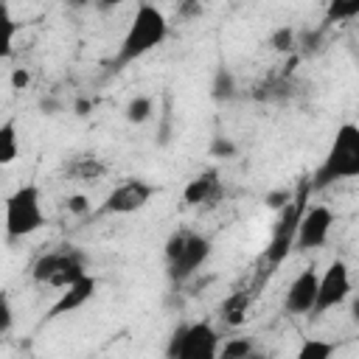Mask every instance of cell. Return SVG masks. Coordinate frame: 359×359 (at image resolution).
<instances>
[{"label": "cell", "mask_w": 359, "mask_h": 359, "mask_svg": "<svg viewBox=\"0 0 359 359\" xmlns=\"http://www.w3.org/2000/svg\"><path fill=\"white\" fill-rule=\"evenodd\" d=\"M168 39V20L165 14L151 6V3H140L135 8V17L118 45V53L112 59V70H121L132 62H137L140 56L151 53L154 48H160Z\"/></svg>", "instance_id": "obj_1"}, {"label": "cell", "mask_w": 359, "mask_h": 359, "mask_svg": "<svg viewBox=\"0 0 359 359\" xmlns=\"http://www.w3.org/2000/svg\"><path fill=\"white\" fill-rule=\"evenodd\" d=\"M359 177V126L356 123H342L337 129V137L309 180V191H325L337 180H353Z\"/></svg>", "instance_id": "obj_2"}, {"label": "cell", "mask_w": 359, "mask_h": 359, "mask_svg": "<svg viewBox=\"0 0 359 359\" xmlns=\"http://www.w3.org/2000/svg\"><path fill=\"white\" fill-rule=\"evenodd\" d=\"M306 205H309V180H303V182L297 185L292 202H289L283 210H278L280 216H278V222H275V227H272V236H269V241H266V250H264V255H261V258L269 264V272H272V266H280V264L289 258V252H292V247H294L297 224H300V216H303Z\"/></svg>", "instance_id": "obj_3"}, {"label": "cell", "mask_w": 359, "mask_h": 359, "mask_svg": "<svg viewBox=\"0 0 359 359\" xmlns=\"http://www.w3.org/2000/svg\"><path fill=\"white\" fill-rule=\"evenodd\" d=\"M45 227V210H42V194L34 182L20 185L6 196V236L11 241L34 236Z\"/></svg>", "instance_id": "obj_4"}, {"label": "cell", "mask_w": 359, "mask_h": 359, "mask_svg": "<svg viewBox=\"0 0 359 359\" xmlns=\"http://www.w3.org/2000/svg\"><path fill=\"white\" fill-rule=\"evenodd\" d=\"M87 275V255L76 247H62L53 252H45L34 261L31 266V278L42 286H53V289H67L76 280H81Z\"/></svg>", "instance_id": "obj_5"}, {"label": "cell", "mask_w": 359, "mask_h": 359, "mask_svg": "<svg viewBox=\"0 0 359 359\" xmlns=\"http://www.w3.org/2000/svg\"><path fill=\"white\" fill-rule=\"evenodd\" d=\"M219 331L199 320V323H180L165 345V359H219Z\"/></svg>", "instance_id": "obj_6"}, {"label": "cell", "mask_w": 359, "mask_h": 359, "mask_svg": "<svg viewBox=\"0 0 359 359\" xmlns=\"http://www.w3.org/2000/svg\"><path fill=\"white\" fill-rule=\"evenodd\" d=\"M351 294V269L345 261H331L328 269L320 275L317 280V297H314V306H311V317H323L328 309L334 306H342Z\"/></svg>", "instance_id": "obj_7"}, {"label": "cell", "mask_w": 359, "mask_h": 359, "mask_svg": "<svg viewBox=\"0 0 359 359\" xmlns=\"http://www.w3.org/2000/svg\"><path fill=\"white\" fill-rule=\"evenodd\" d=\"M154 194H160V188L146 182V180H123L107 194V199L101 205V213H112V216L137 213L154 199Z\"/></svg>", "instance_id": "obj_8"}, {"label": "cell", "mask_w": 359, "mask_h": 359, "mask_svg": "<svg viewBox=\"0 0 359 359\" xmlns=\"http://www.w3.org/2000/svg\"><path fill=\"white\" fill-rule=\"evenodd\" d=\"M331 224H334V210L328 205H306L303 216H300V224H297V236H294V247L292 250H317L328 241V233H331Z\"/></svg>", "instance_id": "obj_9"}, {"label": "cell", "mask_w": 359, "mask_h": 359, "mask_svg": "<svg viewBox=\"0 0 359 359\" xmlns=\"http://www.w3.org/2000/svg\"><path fill=\"white\" fill-rule=\"evenodd\" d=\"M210 250H213L210 238L191 230L188 238H185V247L180 250V255H177L174 261H168V280H174V283L188 280V278L210 258Z\"/></svg>", "instance_id": "obj_10"}, {"label": "cell", "mask_w": 359, "mask_h": 359, "mask_svg": "<svg viewBox=\"0 0 359 359\" xmlns=\"http://www.w3.org/2000/svg\"><path fill=\"white\" fill-rule=\"evenodd\" d=\"M317 269L314 266H306L292 283H289V292L283 297V309L289 314H309L311 306H314V297H317Z\"/></svg>", "instance_id": "obj_11"}, {"label": "cell", "mask_w": 359, "mask_h": 359, "mask_svg": "<svg viewBox=\"0 0 359 359\" xmlns=\"http://www.w3.org/2000/svg\"><path fill=\"white\" fill-rule=\"evenodd\" d=\"M222 194H224V188H222L219 171L216 168H205L202 174H196L194 180L185 182L182 202L191 205V208H196V205H213V202L222 199Z\"/></svg>", "instance_id": "obj_12"}, {"label": "cell", "mask_w": 359, "mask_h": 359, "mask_svg": "<svg viewBox=\"0 0 359 359\" xmlns=\"http://www.w3.org/2000/svg\"><path fill=\"white\" fill-rule=\"evenodd\" d=\"M95 289H98V280L87 272L81 280H76L73 286H67V289L59 294V300L48 309V320H56V317H62V314L79 311L84 303H90V300L95 297Z\"/></svg>", "instance_id": "obj_13"}, {"label": "cell", "mask_w": 359, "mask_h": 359, "mask_svg": "<svg viewBox=\"0 0 359 359\" xmlns=\"http://www.w3.org/2000/svg\"><path fill=\"white\" fill-rule=\"evenodd\" d=\"M65 171H67V177H73L79 182H95V180H101L107 174V165L95 154H76L65 165Z\"/></svg>", "instance_id": "obj_14"}, {"label": "cell", "mask_w": 359, "mask_h": 359, "mask_svg": "<svg viewBox=\"0 0 359 359\" xmlns=\"http://www.w3.org/2000/svg\"><path fill=\"white\" fill-rule=\"evenodd\" d=\"M250 303H252V297H250L247 292H233V294H230V297H224V300H222V306H219L222 320H224L227 325H233V328L244 325V323H247V317H250Z\"/></svg>", "instance_id": "obj_15"}, {"label": "cell", "mask_w": 359, "mask_h": 359, "mask_svg": "<svg viewBox=\"0 0 359 359\" xmlns=\"http://www.w3.org/2000/svg\"><path fill=\"white\" fill-rule=\"evenodd\" d=\"M238 87H236V76H233V70L230 67H216V73H213V81H210V95H213V101H233L238 93H236Z\"/></svg>", "instance_id": "obj_16"}, {"label": "cell", "mask_w": 359, "mask_h": 359, "mask_svg": "<svg viewBox=\"0 0 359 359\" xmlns=\"http://www.w3.org/2000/svg\"><path fill=\"white\" fill-rule=\"evenodd\" d=\"M20 154V143H17V126L14 121H3L0 123V165H11Z\"/></svg>", "instance_id": "obj_17"}, {"label": "cell", "mask_w": 359, "mask_h": 359, "mask_svg": "<svg viewBox=\"0 0 359 359\" xmlns=\"http://www.w3.org/2000/svg\"><path fill=\"white\" fill-rule=\"evenodd\" d=\"M334 353H337V342L320 339V337H309V339H303V345H300L294 359H331Z\"/></svg>", "instance_id": "obj_18"}, {"label": "cell", "mask_w": 359, "mask_h": 359, "mask_svg": "<svg viewBox=\"0 0 359 359\" xmlns=\"http://www.w3.org/2000/svg\"><path fill=\"white\" fill-rule=\"evenodd\" d=\"M14 34H17V22L11 17V8L6 3H0V59L11 56V50H14Z\"/></svg>", "instance_id": "obj_19"}, {"label": "cell", "mask_w": 359, "mask_h": 359, "mask_svg": "<svg viewBox=\"0 0 359 359\" xmlns=\"http://www.w3.org/2000/svg\"><path fill=\"white\" fill-rule=\"evenodd\" d=\"M151 112H154V98L151 95H135L123 107V118L129 123H146L151 118Z\"/></svg>", "instance_id": "obj_20"}, {"label": "cell", "mask_w": 359, "mask_h": 359, "mask_svg": "<svg viewBox=\"0 0 359 359\" xmlns=\"http://www.w3.org/2000/svg\"><path fill=\"white\" fill-rule=\"evenodd\" d=\"M269 48L278 50V53H294L297 50V31L292 25H278L272 34H269Z\"/></svg>", "instance_id": "obj_21"}, {"label": "cell", "mask_w": 359, "mask_h": 359, "mask_svg": "<svg viewBox=\"0 0 359 359\" xmlns=\"http://www.w3.org/2000/svg\"><path fill=\"white\" fill-rule=\"evenodd\" d=\"M250 351H255L252 337H230L224 345H219V359H247Z\"/></svg>", "instance_id": "obj_22"}, {"label": "cell", "mask_w": 359, "mask_h": 359, "mask_svg": "<svg viewBox=\"0 0 359 359\" xmlns=\"http://www.w3.org/2000/svg\"><path fill=\"white\" fill-rule=\"evenodd\" d=\"M356 14H359V0H351V3L331 0L328 3V11H325V22H345V20L356 17Z\"/></svg>", "instance_id": "obj_23"}, {"label": "cell", "mask_w": 359, "mask_h": 359, "mask_svg": "<svg viewBox=\"0 0 359 359\" xmlns=\"http://www.w3.org/2000/svg\"><path fill=\"white\" fill-rule=\"evenodd\" d=\"M208 151H210V157H219V160H233V157L238 154V146H236V143H233L227 135H213V140H210Z\"/></svg>", "instance_id": "obj_24"}, {"label": "cell", "mask_w": 359, "mask_h": 359, "mask_svg": "<svg viewBox=\"0 0 359 359\" xmlns=\"http://www.w3.org/2000/svg\"><path fill=\"white\" fill-rule=\"evenodd\" d=\"M14 325V309L8 300V292H0V337H6Z\"/></svg>", "instance_id": "obj_25"}, {"label": "cell", "mask_w": 359, "mask_h": 359, "mask_svg": "<svg viewBox=\"0 0 359 359\" xmlns=\"http://www.w3.org/2000/svg\"><path fill=\"white\" fill-rule=\"evenodd\" d=\"M292 196H294V191L292 188H275V191H269L266 194V208H272V210H283L289 202H292Z\"/></svg>", "instance_id": "obj_26"}, {"label": "cell", "mask_w": 359, "mask_h": 359, "mask_svg": "<svg viewBox=\"0 0 359 359\" xmlns=\"http://www.w3.org/2000/svg\"><path fill=\"white\" fill-rule=\"evenodd\" d=\"M67 213H73V216H87V213H90V199H87L84 194L67 196Z\"/></svg>", "instance_id": "obj_27"}, {"label": "cell", "mask_w": 359, "mask_h": 359, "mask_svg": "<svg viewBox=\"0 0 359 359\" xmlns=\"http://www.w3.org/2000/svg\"><path fill=\"white\" fill-rule=\"evenodd\" d=\"M31 84V73L25 67H14L11 70V90H25Z\"/></svg>", "instance_id": "obj_28"}, {"label": "cell", "mask_w": 359, "mask_h": 359, "mask_svg": "<svg viewBox=\"0 0 359 359\" xmlns=\"http://www.w3.org/2000/svg\"><path fill=\"white\" fill-rule=\"evenodd\" d=\"M177 14L180 17H194V14H202V6L199 3H185V6L177 8Z\"/></svg>", "instance_id": "obj_29"}, {"label": "cell", "mask_w": 359, "mask_h": 359, "mask_svg": "<svg viewBox=\"0 0 359 359\" xmlns=\"http://www.w3.org/2000/svg\"><path fill=\"white\" fill-rule=\"evenodd\" d=\"M90 109H93V101H87V98H76V104H73V112H76L79 118H84Z\"/></svg>", "instance_id": "obj_30"}, {"label": "cell", "mask_w": 359, "mask_h": 359, "mask_svg": "<svg viewBox=\"0 0 359 359\" xmlns=\"http://www.w3.org/2000/svg\"><path fill=\"white\" fill-rule=\"evenodd\" d=\"M42 109H45L48 115H56V109H59V104H56L53 98H48V101H42Z\"/></svg>", "instance_id": "obj_31"}, {"label": "cell", "mask_w": 359, "mask_h": 359, "mask_svg": "<svg viewBox=\"0 0 359 359\" xmlns=\"http://www.w3.org/2000/svg\"><path fill=\"white\" fill-rule=\"evenodd\" d=\"M247 359H272V353H264V351H258V348H255V351H250V353H247Z\"/></svg>", "instance_id": "obj_32"}]
</instances>
